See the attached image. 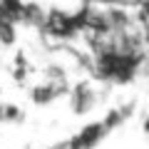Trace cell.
Wrapping results in <instances>:
<instances>
[{
  "label": "cell",
  "mask_w": 149,
  "mask_h": 149,
  "mask_svg": "<svg viewBox=\"0 0 149 149\" xmlns=\"http://www.w3.org/2000/svg\"><path fill=\"white\" fill-rule=\"evenodd\" d=\"M70 97V107L77 117H90L92 112H97L102 102V90H100V82L92 80V77H85V80H77L70 85L67 90Z\"/></svg>",
  "instance_id": "obj_1"
},
{
  "label": "cell",
  "mask_w": 149,
  "mask_h": 149,
  "mask_svg": "<svg viewBox=\"0 0 149 149\" xmlns=\"http://www.w3.org/2000/svg\"><path fill=\"white\" fill-rule=\"evenodd\" d=\"M47 149H85V147L77 142V137H74V134H70V137H65V139H60V142L50 144Z\"/></svg>",
  "instance_id": "obj_2"
}]
</instances>
